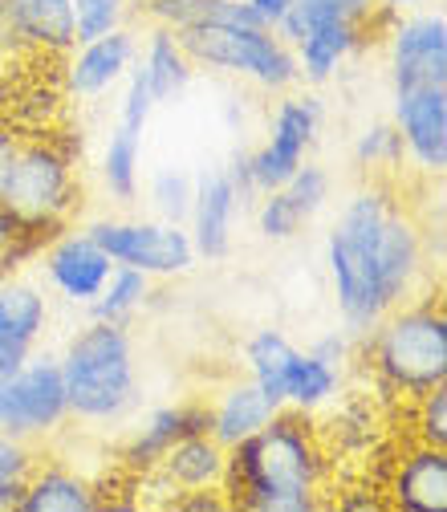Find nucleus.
Instances as JSON below:
<instances>
[{
    "label": "nucleus",
    "instance_id": "obj_1",
    "mask_svg": "<svg viewBox=\"0 0 447 512\" xmlns=\"http://www.w3.org/2000/svg\"><path fill=\"white\" fill-rule=\"evenodd\" d=\"M326 476V452L305 411L281 407L257 435L228 447L220 496L248 512H313Z\"/></svg>",
    "mask_w": 447,
    "mask_h": 512
},
{
    "label": "nucleus",
    "instance_id": "obj_2",
    "mask_svg": "<svg viewBox=\"0 0 447 512\" xmlns=\"http://www.w3.org/2000/svg\"><path fill=\"white\" fill-rule=\"evenodd\" d=\"M391 204L395 200L382 187L358 191L342 208L326 240V265H330V281L338 293L342 322L358 338H366L382 322V313H387V301H382V289H378V269H374V244H378V228L387 220Z\"/></svg>",
    "mask_w": 447,
    "mask_h": 512
},
{
    "label": "nucleus",
    "instance_id": "obj_3",
    "mask_svg": "<svg viewBox=\"0 0 447 512\" xmlns=\"http://www.w3.org/2000/svg\"><path fill=\"white\" fill-rule=\"evenodd\" d=\"M57 366H61L66 403H70L74 419L110 423L122 411H131L135 391H139V374H135V346H131L126 326L90 317V326L70 338Z\"/></svg>",
    "mask_w": 447,
    "mask_h": 512
},
{
    "label": "nucleus",
    "instance_id": "obj_4",
    "mask_svg": "<svg viewBox=\"0 0 447 512\" xmlns=\"http://www.w3.org/2000/svg\"><path fill=\"white\" fill-rule=\"evenodd\" d=\"M374 374L399 395H423L447 382V313L435 301L395 305L366 334Z\"/></svg>",
    "mask_w": 447,
    "mask_h": 512
},
{
    "label": "nucleus",
    "instance_id": "obj_5",
    "mask_svg": "<svg viewBox=\"0 0 447 512\" xmlns=\"http://www.w3.org/2000/svg\"><path fill=\"white\" fill-rule=\"evenodd\" d=\"M179 41H183L187 57L196 61V66L248 78V82L265 86V90H289L293 82H301L293 49L273 29L240 25V21H216V25L179 29Z\"/></svg>",
    "mask_w": 447,
    "mask_h": 512
},
{
    "label": "nucleus",
    "instance_id": "obj_6",
    "mask_svg": "<svg viewBox=\"0 0 447 512\" xmlns=\"http://www.w3.org/2000/svg\"><path fill=\"white\" fill-rule=\"evenodd\" d=\"M0 204L29 220L66 224L74 208V155L45 139L21 143L5 183H0Z\"/></svg>",
    "mask_w": 447,
    "mask_h": 512
},
{
    "label": "nucleus",
    "instance_id": "obj_7",
    "mask_svg": "<svg viewBox=\"0 0 447 512\" xmlns=\"http://www.w3.org/2000/svg\"><path fill=\"white\" fill-rule=\"evenodd\" d=\"M86 232L114 265H131L147 277H183L200 261L183 224L167 220H94Z\"/></svg>",
    "mask_w": 447,
    "mask_h": 512
},
{
    "label": "nucleus",
    "instance_id": "obj_8",
    "mask_svg": "<svg viewBox=\"0 0 447 512\" xmlns=\"http://www.w3.org/2000/svg\"><path fill=\"white\" fill-rule=\"evenodd\" d=\"M70 419L66 382L57 358H29L21 370L0 374V431L13 439H45Z\"/></svg>",
    "mask_w": 447,
    "mask_h": 512
},
{
    "label": "nucleus",
    "instance_id": "obj_9",
    "mask_svg": "<svg viewBox=\"0 0 447 512\" xmlns=\"http://www.w3.org/2000/svg\"><path fill=\"white\" fill-rule=\"evenodd\" d=\"M317 126H322V102L317 98L305 94V98L277 102L273 122H269V139L257 151H248V175H252L257 196L281 187L305 163V151L317 139Z\"/></svg>",
    "mask_w": 447,
    "mask_h": 512
},
{
    "label": "nucleus",
    "instance_id": "obj_10",
    "mask_svg": "<svg viewBox=\"0 0 447 512\" xmlns=\"http://www.w3.org/2000/svg\"><path fill=\"white\" fill-rule=\"evenodd\" d=\"M395 94L419 86H447V21L443 13H415L391 29Z\"/></svg>",
    "mask_w": 447,
    "mask_h": 512
},
{
    "label": "nucleus",
    "instance_id": "obj_11",
    "mask_svg": "<svg viewBox=\"0 0 447 512\" xmlns=\"http://www.w3.org/2000/svg\"><path fill=\"white\" fill-rule=\"evenodd\" d=\"M374 269H378V289L387 309L407 305L423 281L427 269V252H423V232L419 224L391 204L387 220L378 228V244H374Z\"/></svg>",
    "mask_w": 447,
    "mask_h": 512
},
{
    "label": "nucleus",
    "instance_id": "obj_12",
    "mask_svg": "<svg viewBox=\"0 0 447 512\" xmlns=\"http://www.w3.org/2000/svg\"><path fill=\"white\" fill-rule=\"evenodd\" d=\"M391 122L403 139V155H411L419 171L443 175L447 167V86H419V90L395 94Z\"/></svg>",
    "mask_w": 447,
    "mask_h": 512
},
{
    "label": "nucleus",
    "instance_id": "obj_13",
    "mask_svg": "<svg viewBox=\"0 0 447 512\" xmlns=\"http://www.w3.org/2000/svg\"><path fill=\"white\" fill-rule=\"evenodd\" d=\"M110 269H114V261L102 252V244H98L86 228H78V232L61 228V232L45 244V273H49V285H53L61 297H66V301H74V305H90V301L102 293Z\"/></svg>",
    "mask_w": 447,
    "mask_h": 512
},
{
    "label": "nucleus",
    "instance_id": "obj_14",
    "mask_svg": "<svg viewBox=\"0 0 447 512\" xmlns=\"http://www.w3.org/2000/svg\"><path fill=\"white\" fill-rule=\"evenodd\" d=\"M74 57L66 61V90L74 98H98L106 94L114 82H122L131 74L135 57H139V41L131 29H110L94 41H78L70 49Z\"/></svg>",
    "mask_w": 447,
    "mask_h": 512
},
{
    "label": "nucleus",
    "instance_id": "obj_15",
    "mask_svg": "<svg viewBox=\"0 0 447 512\" xmlns=\"http://www.w3.org/2000/svg\"><path fill=\"white\" fill-rule=\"evenodd\" d=\"M49 322V305L37 285L5 277L0 281V374L21 370Z\"/></svg>",
    "mask_w": 447,
    "mask_h": 512
},
{
    "label": "nucleus",
    "instance_id": "obj_16",
    "mask_svg": "<svg viewBox=\"0 0 447 512\" xmlns=\"http://www.w3.org/2000/svg\"><path fill=\"white\" fill-rule=\"evenodd\" d=\"M240 196L236 187L228 179V171H204L196 179V196H191V244H196V256H204V261H220V256H228L232 248V224H236V212H240Z\"/></svg>",
    "mask_w": 447,
    "mask_h": 512
},
{
    "label": "nucleus",
    "instance_id": "obj_17",
    "mask_svg": "<svg viewBox=\"0 0 447 512\" xmlns=\"http://www.w3.org/2000/svg\"><path fill=\"white\" fill-rule=\"evenodd\" d=\"M212 431V407L208 403H175V407H159L143 419V427L126 439L122 460L135 472H155L159 460L167 456V447H175L187 435H204Z\"/></svg>",
    "mask_w": 447,
    "mask_h": 512
},
{
    "label": "nucleus",
    "instance_id": "obj_18",
    "mask_svg": "<svg viewBox=\"0 0 447 512\" xmlns=\"http://www.w3.org/2000/svg\"><path fill=\"white\" fill-rule=\"evenodd\" d=\"M17 49L33 53H70L78 45L74 0H0Z\"/></svg>",
    "mask_w": 447,
    "mask_h": 512
},
{
    "label": "nucleus",
    "instance_id": "obj_19",
    "mask_svg": "<svg viewBox=\"0 0 447 512\" xmlns=\"http://www.w3.org/2000/svg\"><path fill=\"white\" fill-rule=\"evenodd\" d=\"M391 500L403 512H443L447 508V447L419 443L395 472Z\"/></svg>",
    "mask_w": 447,
    "mask_h": 512
},
{
    "label": "nucleus",
    "instance_id": "obj_20",
    "mask_svg": "<svg viewBox=\"0 0 447 512\" xmlns=\"http://www.w3.org/2000/svg\"><path fill=\"white\" fill-rule=\"evenodd\" d=\"M366 41V25L354 21H317L305 29V37L293 45L297 74L313 86H322L334 78V70Z\"/></svg>",
    "mask_w": 447,
    "mask_h": 512
},
{
    "label": "nucleus",
    "instance_id": "obj_21",
    "mask_svg": "<svg viewBox=\"0 0 447 512\" xmlns=\"http://www.w3.org/2000/svg\"><path fill=\"white\" fill-rule=\"evenodd\" d=\"M224 464H228V447L216 443L212 431H204V435H187L175 447H167V456L159 460L155 472L175 492H200V488H220Z\"/></svg>",
    "mask_w": 447,
    "mask_h": 512
},
{
    "label": "nucleus",
    "instance_id": "obj_22",
    "mask_svg": "<svg viewBox=\"0 0 447 512\" xmlns=\"http://www.w3.org/2000/svg\"><path fill=\"white\" fill-rule=\"evenodd\" d=\"M135 66L143 70L155 102H171V98H179L187 90L196 61L187 57V49H183V41H179L175 29L155 25L151 37H147V45H143V53L135 57Z\"/></svg>",
    "mask_w": 447,
    "mask_h": 512
},
{
    "label": "nucleus",
    "instance_id": "obj_23",
    "mask_svg": "<svg viewBox=\"0 0 447 512\" xmlns=\"http://www.w3.org/2000/svg\"><path fill=\"white\" fill-rule=\"evenodd\" d=\"M17 508L21 512H90V508H102V496L90 480H82L70 468H33Z\"/></svg>",
    "mask_w": 447,
    "mask_h": 512
},
{
    "label": "nucleus",
    "instance_id": "obj_24",
    "mask_svg": "<svg viewBox=\"0 0 447 512\" xmlns=\"http://www.w3.org/2000/svg\"><path fill=\"white\" fill-rule=\"evenodd\" d=\"M273 415H277V407L252 387V382H232L224 399L212 407V439L232 447L248 435H257Z\"/></svg>",
    "mask_w": 447,
    "mask_h": 512
},
{
    "label": "nucleus",
    "instance_id": "obj_25",
    "mask_svg": "<svg viewBox=\"0 0 447 512\" xmlns=\"http://www.w3.org/2000/svg\"><path fill=\"white\" fill-rule=\"evenodd\" d=\"M293 354H297V346L281 330H261V334H252L248 346H244V362H248V374H252L248 382L277 411L285 407V374H289Z\"/></svg>",
    "mask_w": 447,
    "mask_h": 512
},
{
    "label": "nucleus",
    "instance_id": "obj_26",
    "mask_svg": "<svg viewBox=\"0 0 447 512\" xmlns=\"http://www.w3.org/2000/svg\"><path fill=\"white\" fill-rule=\"evenodd\" d=\"M338 382H342L338 366L317 358L313 350H297L289 362V374H285V407L313 415L317 407H326L338 395Z\"/></svg>",
    "mask_w": 447,
    "mask_h": 512
},
{
    "label": "nucleus",
    "instance_id": "obj_27",
    "mask_svg": "<svg viewBox=\"0 0 447 512\" xmlns=\"http://www.w3.org/2000/svg\"><path fill=\"white\" fill-rule=\"evenodd\" d=\"M66 228L57 220H29V216H17L13 208L0 204V281L13 277L29 256L45 252V244Z\"/></svg>",
    "mask_w": 447,
    "mask_h": 512
},
{
    "label": "nucleus",
    "instance_id": "obj_28",
    "mask_svg": "<svg viewBox=\"0 0 447 512\" xmlns=\"http://www.w3.org/2000/svg\"><path fill=\"white\" fill-rule=\"evenodd\" d=\"M378 17V5L374 0H293L289 13L277 21V37L293 49L309 25L317 21H354V25H370Z\"/></svg>",
    "mask_w": 447,
    "mask_h": 512
},
{
    "label": "nucleus",
    "instance_id": "obj_29",
    "mask_svg": "<svg viewBox=\"0 0 447 512\" xmlns=\"http://www.w3.org/2000/svg\"><path fill=\"white\" fill-rule=\"evenodd\" d=\"M139 163H143V135L131 126H114L102 151V183L118 204H135L139 196Z\"/></svg>",
    "mask_w": 447,
    "mask_h": 512
},
{
    "label": "nucleus",
    "instance_id": "obj_30",
    "mask_svg": "<svg viewBox=\"0 0 447 512\" xmlns=\"http://www.w3.org/2000/svg\"><path fill=\"white\" fill-rule=\"evenodd\" d=\"M147 17L163 29H196V25H216V21H240L252 25L240 0H143Z\"/></svg>",
    "mask_w": 447,
    "mask_h": 512
},
{
    "label": "nucleus",
    "instance_id": "obj_31",
    "mask_svg": "<svg viewBox=\"0 0 447 512\" xmlns=\"http://www.w3.org/2000/svg\"><path fill=\"white\" fill-rule=\"evenodd\" d=\"M151 297V277L131 269V265H114L102 293L90 301V317L98 322H114V326H126L135 317V309Z\"/></svg>",
    "mask_w": 447,
    "mask_h": 512
},
{
    "label": "nucleus",
    "instance_id": "obj_32",
    "mask_svg": "<svg viewBox=\"0 0 447 512\" xmlns=\"http://www.w3.org/2000/svg\"><path fill=\"white\" fill-rule=\"evenodd\" d=\"M33 468H37L33 443L13 439V435L0 431V508H17V500H21Z\"/></svg>",
    "mask_w": 447,
    "mask_h": 512
},
{
    "label": "nucleus",
    "instance_id": "obj_33",
    "mask_svg": "<svg viewBox=\"0 0 447 512\" xmlns=\"http://www.w3.org/2000/svg\"><path fill=\"white\" fill-rule=\"evenodd\" d=\"M330 187H334V179H330V171L326 167H317V163H301L285 183H281V191H285V200L293 204V212L309 224L317 212L326 208V200H330Z\"/></svg>",
    "mask_w": 447,
    "mask_h": 512
},
{
    "label": "nucleus",
    "instance_id": "obj_34",
    "mask_svg": "<svg viewBox=\"0 0 447 512\" xmlns=\"http://www.w3.org/2000/svg\"><path fill=\"white\" fill-rule=\"evenodd\" d=\"M354 159L366 171H391V167H399L403 163V139L395 131V122L366 126V131L358 135V143H354Z\"/></svg>",
    "mask_w": 447,
    "mask_h": 512
},
{
    "label": "nucleus",
    "instance_id": "obj_35",
    "mask_svg": "<svg viewBox=\"0 0 447 512\" xmlns=\"http://www.w3.org/2000/svg\"><path fill=\"white\" fill-rule=\"evenodd\" d=\"M191 196H196V179H191L187 171H175V167L159 171L155 183H151V204L167 224H187Z\"/></svg>",
    "mask_w": 447,
    "mask_h": 512
},
{
    "label": "nucleus",
    "instance_id": "obj_36",
    "mask_svg": "<svg viewBox=\"0 0 447 512\" xmlns=\"http://www.w3.org/2000/svg\"><path fill=\"white\" fill-rule=\"evenodd\" d=\"M257 228H261L265 240H293L305 228V220L293 212V204L285 200V191L273 187V191H265V200L257 208Z\"/></svg>",
    "mask_w": 447,
    "mask_h": 512
},
{
    "label": "nucleus",
    "instance_id": "obj_37",
    "mask_svg": "<svg viewBox=\"0 0 447 512\" xmlns=\"http://www.w3.org/2000/svg\"><path fill=\"white\" fill-rule=\"evenodd\" d=\"M122 17H126V0H74L78 41H94V37L118 29Z\"/></svg>",
    "mask_w": 447,
    "mask_h": 512
},
{
    "label": "nucleus",
    "instance_id": "obj_38",
    "mask_svg": "<svg viewBox=\"0 0 447 512\" xmlns=\"http://www.w3.org/2000/svg\"><path fill=\"white\" fill-rule=\"evenodd\" d=\"M155 106H159V102H155V94H151V86H147L143 70H139V66H131V74H126V94H122V102H118V122L143 135V126L151 122Z\"/></svg>",
    "mask_w": 447,
    "mask_h": 512
},
{
    "label": "nucleus",
    "instance_id": "obj_39",
    "mask_svg": "<svg viewBox=\"0 0 447 512\" xmlns=\"http://www.w3.org/2000/svg\"><path fill=\"white\" fill-rule=\"evenodd\" d=\"M419 443L427 447H447V387H431L419 395Z\"/></svg>",
    "mask_w": 447,
    "mask_h": 512
},
{
    "label": "nucleus",
    "instance_id": "obj_40",
    "mask_svg": "<svg viewBox=\"0 0 447 512\" xmlns=\"http://www.w3.org/2000/svg\"><path fill=\"white\" fill-rule=\"evenodd\" d=\"M354 338H358V334H350V330H334V334H326L322 342L313 346V354H317V358H326L330 366L342 370V366L350 362V354H354Z\"/></svg>",
    "mask_w": 447,
    "mask_h": 512
},
{
    "label": "nucleus",
    "instance_id": "obj_41",
    "mask_svg": "<svg viewBox=\"0 0 447 512\" xmlns=\"http://www.w3.org/2000/svg\"><path fill=\"white\" fill-rule=\"evenodd\" d=\"M244 13L252 25H261V29H277V21L289 13L293 0H240Z\"/></svg>",
    "mask_w": 447,
    "mask_h": 512
},
{
    "label": "nucleus",
    "instance_id": "obj_42",
    "mask_svg": "<svg viewBox=\"0 0 447 512\" xmlns=\"http://www.w3.org/2000/svg\"><path fill=\"white\" fill-rule=\"evenodd\" d=\"M17 147H21V139L9 131V126H0V183H5V175H9V167H13Z\"/></svg>",
    "mask_w": 447,
    "mask_h": 512
},
{
    "label": "nucleus",
    "instance_id": "obj_43",
    "mask_svg": "<svg viewBox=\"0 0 447 512\" xmlns=\"http://www.w3.org/2000/svg\"><path fill=\"white\" fill-rule=\"evenodd\" d=\"M17 53V37H13V29H9V21H5V5H0V66Z\"/></svg>",
    "mask_w": 447,
    "mask_h": 512
},
{
    "label": "nucleus",
    "instance_id": "obj_44",
    "mask_svg": "<svg viewBox=\"0 0 447 512\" xmlns=\"http://www.w3.org/2000/svg\"><path fill=\"white\" fill-rule=\"evenodd\" d=\"M378 5V13H387V17H403L407 9H419V5H427V0H374Z\"/></svg>",
    "mask_w": 447,
    "mask_h": 512
}]
</instances>
